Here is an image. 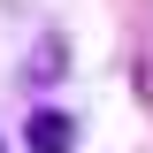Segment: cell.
I'll return each instance as SVG.
<instances>
[{
  "mask_svg": "<svg viewBox=\"0 0 153 153\" xmlns=\"http://www.w3.org/2000/svg\"><path fill=\"white\" fill-rule=\"evenodd\" d=\"M23 146H31V153H76V115L31 107V115H23Z\"/></svg>",
  "mask_w": 153,
  "mask_h": 153,
  "instance_id": "cell-1",
  "label": "cell"
}]
</instances>
